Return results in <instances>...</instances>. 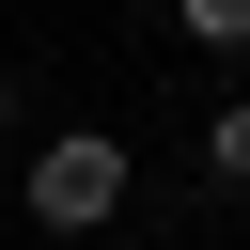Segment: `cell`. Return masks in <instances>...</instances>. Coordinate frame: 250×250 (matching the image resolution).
Segmentation results:
<instances>
[{
	"label": "cell",
	"instance_id": "5",
	"mask_svg": "<svg viewBox=\"0 0 250 250\" xmlns=\"http://www.w3.org/2000/svg\"><path fill=\"white\" fill-rule=\"evenodd\" d=\"M31 250H47V234H31Z\"/></svg>",
	"mask_w": 250,
	"mask_h": 250
},
{
	"label": "cell",
	"instance_id": "2",
	"mask_svg": "<svg viewBox=\"0 0 250 250\" xmlns=\"http://www.w3.org/2000/svg\"><path fill=\"white\" fill-rule=\"evenodd\" d=\"M203 188H219V203H250V78L203 109Z\"/></svg>",
	"mask_w": 250,
	"mask_h": 250
},
{
	"label": "cell",
	"instance_id": "3",
	"mask_svg": "<svg viewBox=\"0 0 250 250\" xmlns=\"http://www.w3.org/2000/svg\"><path fill=\"white\" fill-rule=\"evenodd\" d=\"M172 31H188V47H219V62H250V0H172Z\"/></svg>",
	"mask_w": 250,
	"mask_h": 250
},
{
	"label": "cell",
	"instance_id": "4",
	"mask_svg": "<svg viewBox=\"0 0 250 250\" xmlns=\"http://www.w3.org/2000/svg\"><path fill=\"white\" fill-rule=\"evenodd\" d=\"M0 141H16V78H0Z\"/></svg>",
	"mask_w": 250,
	"mask_h": 250
},
{
	"label": "cell",
	"instance_id": "1",
	"mask_svg": "<svg viewBox=\"0 0 250 250\" xmlns=\"http://www.w3.org/2000/svg\"><path fill=\"white\" fill-rule=\"evenodd\" d=\"M125 203H141V141H125V125H47V141H31V234H47V250L109 234Z\"/></svg>",
	"mask_w": 250,
	"mask_h": 250
}]
</instances>
